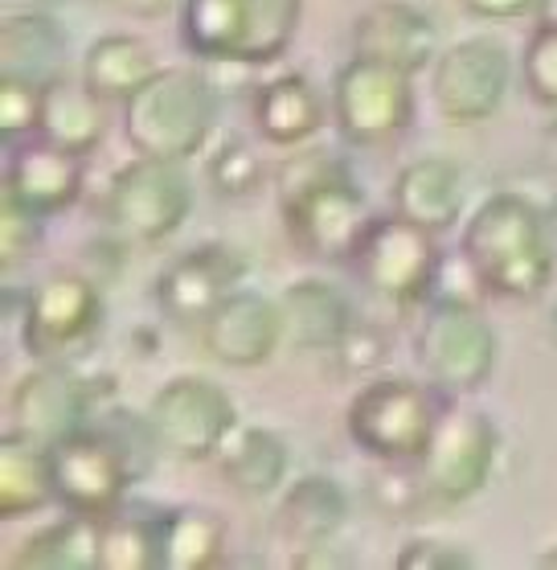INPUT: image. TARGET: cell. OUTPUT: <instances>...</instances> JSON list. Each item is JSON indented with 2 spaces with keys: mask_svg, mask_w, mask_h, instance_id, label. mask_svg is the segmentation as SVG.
Instances as JSON below:
<instances>
[{
  "mask_svg": "<svg viewBox=\"0 0 557 570\" xmlns=\"http://www.w3.org/2000/svg\"><path fill=\"white\" fill-rule=\"evenodd\" d=\"M275 197L299 250L328 263L357 259L374 214L345 156L332 148H304L287 156L275 173Z\"/></svg>",
  "mask_w": 557,
  "mask_h": 570,
  "instance_id": "cell-1",
  "label": "cell"
},
{
  "mask_svg": "<svg viewBox=\"0 0 557 570\" xmlns=\"http://www.w3.org/2000/svg\"><path fill=\"white\" fill-rule=\"evenodd\" d=\"M459 250L471 259L493 296L533 299L554 284L557 250L549 226L541 209L520 194L488 197L467 222Z\"/></svg>",
  "mask_w": 557,
  "mask_h": 570,
  "instance_id": "cell-2",
  "label": "cell"
},
{
  "mask_svg": "<svg viewBox=\"0 0 557 570\" xmlns=\"http://www.w3.org/2000/svg\"><path fill=\"white\" fill-rule=\"evenodd\" d=\"M304 0H185V46L226 66L279 62L296 41Z\"/></svg>",
  "mask_w": 557,
  "mask_h": 570,
  "instance_id": "cell-3",
  "label": "cell"
},
{
  "mask_svg": "<svg viewBox=\"0 0 557 570\" xmlns=\"http://www.w3.org/2000/svg\"><path fill=\"white\" fill-rule=\"evenodd\" d=\"M218 124L209 78L193 66H169L123 104V136L140 156L193 160Z\"/></svg>",
  "mask_w": 557,
  "mask_h": 570,
  "instance_id": "cell-4",
  "label": "cell"
},
{
  "mask_svg": "<svg viewBox=\"0 0 557 570\" xmlns=\"http://www.w3.org/2000/svg\"><path fill=\"white\" fill-rule=\"evenodd\" d=\"M442 402L415 377H369L349 402L352 443L386 464H418L439 428Z\"/></svg>",
  "mask_w": 557,
  "mask_h": 570,
  "instance_id": "cell-5",
  "label": "cell"
},
{
  "mask_svg": "<svg viewBox=\"0 0 557 570\" xmlns=\"http://www.w3.org/2000/svg\"><path fill=\"white\" fill-rule=\"evenodd\" d=\"M410 78L415 75L402 66L352 53L337 70V87H332V116H337L340 136L357 148L398 140L415 124Z\"/></svg>",
  "mask_w": 557,
  "mask_h": 570,
  "instance_id": "cell-6",
  "label": "cell"
},
{
  "mask_svg": "<svg viewBox=\"0 0 557 570\" xmlns=\"http://www.w3.org/2000/svg\"><path fill=\"white\" fill-rule=\"evenodd\" d=\"M193 214V181L185 173V160L165 156H140L128 160L111 177L107 189V222L128 243H165Z\"/></svg>",
  "mask_w": 557,
  "mask_h": 570,
  "instance_id": "cell-7",
  "label": "cell"
},
{
  "mask_svg": "<svg viewBox=\"0 0 557 570\" xmlns=\"http://www.w3.org/2000/svg\"><path fill=\"white\" fill-rule=\"evenodd\" d=\"M352 263H357L365 287L374 296L389 299L398 308H410V304L430 299V292H435V279H439L442 267L439 234L402 218L394 209L389 218L369 222L365 243Z\"/></svg>",
  "mask_w": 557,
  "mask_h": 570,
  "instance_id": "cell-8",
  "label": "cell"
},
{
  "mask_svg": "<svg viewBox=\"0 0 557 570\" xmlns=\"http://www.w3.org/2000/svg\"><path fill=\"white\" fill-rule=\"evenodd\" d=\"M500 431L476 406H442L430 448L418 460L427 497L435 505H464L493 480Z\"/></svg>",
  "mask_w": 557,
  "mask_h": 570,
  "instance_id": "cell-9",
  "label": "cell"
},
{
  "mask_svg": "<svg viewBox=\"0 0 557 570\" xmlns=\"http://www.w3.org/2000/svg\"><path fill=\"white\" fill-rule=\"evenodd\" d=\"M148 423L160 440V452L177 455L185 464H201L221 455V448L233 440L238 406L218 382L185 374L156 390V399L148 402Z\"/></svg>",
  "mask_w": 557,
  "mask_h": 570,
  "instance_id": "cell-10",
  "label": "cell"
},
{
  "mask_svg": "<svg viewBox=\"0 0 557 570\" xmlns=\"http://www.w3.org/2000/svg\"><path fill=\"white\" fill-rule=\"evenodd\" d=\"M418 362L430 382L451 394L480 390L496 370V328L476 304L430 299L418 328Z\"/></svg>",
  "mask_w": 557,
  "mask_h": 570,
  "instance_id": "cell-11",
  "label": "cell"
},
{
  "mask_svg": "<svg viewBox=\"0 0 557 570\" xmlns=\"http://www.w3.org/2000/svg\"><path fill=\"white\" fill-rule=\"evenodd\" d=\"M513 87V58L505 41L496 38H464L435 62V107L455 128H471L493 119L505 107V95Z\"/></svg>",
  "mask_w": 557,
  "mask_h": 570,
  "instance_id": "cell-12",
  "label": "cell"
},
{
  "mask_svg": "<svg viewBox=\"0 0 557 570\" xmlns=\"http://www.w3.org/2000/svg\"><path fill=\"white\" fill-rule=\"evenodd\" d=\"M26 345L41 362H62L78 353L103 324V296L99 279L78 272L46 275L26 296Z\"/></svg>",
  "mask_w": 557,
  "mask_h": 570,
  "instance_id": "cell-13",
  "label": "cell"
},
{
  "mask_svg": "<svg viewBox=\"0 0 557 570\" xmlns=\"http://www.w3.org/2000/svg\"><path fill=\"white\" fill-rule=\"evenodd\" d=\"M58 505L91 518H111L131 484V468L116 440L99 428H82L50 448Z\"/></svg>",
  "mask_w": 557,
  "mask_h": 570,
  "instance_id": "cell-14",
  "label": "cell"
},
{
  "mask_svg": "<svg viewBox=\"0 0 557 570\" xmlns=\"http://www.w3.org/2000/svg\"><path fill=\"white\" fill-rule=\"evenodd\" d=\"M9 411H13L9 431L53 448L66 435L91 428V386L62 362H41L17 382Z\"/></svg>",
  "mask_w": 557,
  "mask_h": 570,
  "instance_id": "cell-15",
  "label": "cell"
},
{
  "mask_svg": "<svg viewBox=\"0 0 557 570\" xmlns=\"http://www.w3.org/2000/svg\"><path fill=\"white\" fill-rule=\"evenodd\" d=\"M201 324H206L201 328L206 350L233 370H255V365L271 362L275 350L287 341L279 299H267L250 287H238L233 296L221 299Z\"/></svg>",
  "mask_w": 557,
  "mask_h": 570,
  "instance_id": "cell-16",
  "label": "cell"
},
{
  "mask_svg": "<svg viewBox=\"0 0 557 570\" xmlns=\"http://www.w3.org/2000/svg\"><path fill=\"white\" fill-rule=\"evenodd\" d=\"M247 275V259L233 247L206 243L177 255L156 279V299L172 321H206L221 299L233 296Z\"/></svg>",
  "mask_w": 557,
  "mask_h": 570,
  "instance_id": "cell-17",
  "label": "cell"
},
{
  "mask_svg": "<svg viewBox=\"0 0 557 570\" xmlns=\"http://www.w3.org/2000/svg\"><path fill=\"white\" fill-rule=\"evenodd\" d=\"M352 53L381 58L418 75L427 70L430 58L439 53V29L418 4L406 0H381L374 9H365L352 26Z\"/></svg>",
  "mask_w": 557,
  "mask_h": 570,
  "instance_id": "cell-18",
  "label": "cell"
},
{
  "mask_svg": "<svg viewBox=\"0 0 557 570\" xmlns=\"http://www.w3.org/2000/svg\"><path fill=\"white\" fill-rule=\"evenodd\" d=\"M4 189H13L33 214L53 218V214L74 206L82 194V156L38 136L33 144L17 148Z\"/></svg>",
  "mask_w": 557,
  "mask_h": 570,
  "instance_id": "cell-19",
  "label": "cell"
},
{
  "mask_svg": "<svg viewBox=\"0 0 557 570\" xmlns=\"http://www.w3.org/2000/svg\"><path fill=\"white\" fill-rule=\"evenodd\" d=\"M464 202H467V177L447 156L410 160L398 173V181H394V209L435 234L451 230L455 222H459V214H464Z\"/></svg>",
  "mask_w": 557,
  "mask_h": 570,
  "instance_id": "cell-20",
  "label": "cell"
},
{
  "mask_svg": "<svg viewBox=\"0 0 557 570\" xmlns=\"http://www.w3.org/2000/svg\"><path fill=\"white\" fill-rule=\"evenodd\" d=\"M287 341L304 353H332L340 337L352 328V304L337 284L328 279H296L279 296Z\"/></svg>",
  "mask_w": 557,
  "mask_h": 570,
  "instance_id": "cell-21",
  "label": "cell"
},
{
  "mask_svg": "<svg viewBox=\"0 0 557 570\" xmlns=\"http://www.w3.org/2000/svg\"><path fill=\"white\" fill-rule=\"evenodd\" d=\"M66 29L46 13H13L0 26V75L50 87L66 75Z\"/></svg>",
  "mask_w": 557,
  "mask_h": 570,
  "instance_id": "cell-22",
  "label": "cell"
},
{
  "mask_svg": "<svg viewBox=\"0 0 557 570\" xmlns=\"http://www.w3.org/2000/svg\"><path fill=\"white\" fill-rule=\"evenodd\" d=\"M349 521V493L332 476H304L287 489L279 505V538L291 550L337 542Z\"/></svg>",
  "mask_w": 557,
  "mask_h": 570,
  "instance_id": "cell-23",
  "label": "cell"
},
{
  "mask_svg": "<svg viewBox=\"0 0 557 570\" xmlns=\"http://www.w3.org/2000/svg\"><path fill=\"white\" fill-rule=\"evenodd\" d=\"M41 140L70 148V153L87 156L99 148L107 136V99L87 87V78H58L46 87V104H41Z\"/></svg>",
  "mask_w": 557,
  "mask_h": 570,
  "instance_id": "cell-24",
  "label": "cell"
},
{
  "mask_svg": "<svg viewBox=\"0 0 557 570\" xmlns=\"http://www.w3.org/2000/svg\"><path fill=\"white\" fill-rule=\"evenodd\" d=\"M255 124L275 148H299L325 128V104L304 75H279L255 95Z\"/></svg>",
  "mask_w": 557,
  "mask_h": 570,
  "instance_id": "cell-25",
  "label": "cell"
},
{
  "mask_svg": "<svg viewBox=\"0 0 557 570\" xmlns=\"http://www.w3.org/2000/svg\"><path fill=\"white\" fill-rule=\"evenodd\" d=\"M58 501L53 493V464L50 448L29 435L9 431L0 440V513L9 521L29 518Z\"/></svg>",
  "mask_w": 557,
  "mask_h": 570,
  "instance_id": "cell-26",
  "label": "cell"
},
{
  "mask_svg": "<svg viewBox=\"0 0 557 570\" xmlns=\"http://www.w3.org/2000/svg\"><path fill=\"white\" fill-rule=\"evenodd\" d=\"M103 554V518L91 513H66L46 530H38L13 554L17 570H99Z\"/></svg>",
  "mask_w": 557,
  "mask_h": 570,
  "instance_id": "cell-27",
  "label": "cell"
},
{
  "mask_svg": "<svg viewBox=\"0 0 557 570\" xmlns=\"http://www.w3.org/2000/svg\"><path fill=\"white\" fill-rule=\"evenodd\" d=\"M160 75V62L148 41L131 33H107L87 50L82 58V78L95 95H103L107 104H128L131 95L148 87Z\"/></svg>",
  "mask_w": 557,
  "mask_h": 570,
  "instance_id": "cell-28",
  "label": "cell"
},
{
  "mask_svg": "<svg viewBox=\"0 0 557 570\" xmlns=\"http://www.w3.org/2000/svg\"><path fill=\"white\" fill-rule=\"evenodd\" d=\"M287 468H291V452H287L284 435L267 428L233 431V443L221 448V476L247 497L275 493L287 480Z\"/></svg>",
  "mask_w": 557,
  "mask_h": 570,
  "instance_id": "cell-29",
  "label": "cell"
},
{
  "mask_svg": "<svg viewBox=\"0 0 557 570\" xmlns=\"http://www.w3.org/2000/svg\"><path fill=\"white\" fill-rule=\"evenodd\" d=\"M226 554V521L213 509H172L160 525V570H213Z\"/></svg>",
  "mask_w": 557,
  "mask_h": 570,
  "instance_id": "cell-30",
  "label": "cell"
},
{
  "mask_svg": "<svg viewBox=\"0 0 557 570\" xmlns=\"http://www.w3.org/2000/svg\"><path fill=\"white\" fill-rule=\"evenodd\" d=\"M160 525L165 513H140L119 505L111 518H103V554L99 570H160Z\"/></svg>",
  "mask_w": 557,
  "mask_h": 570,
  "instance_id": "cell-31",
  "label": "cell"
},
{
  "mask_svg": "<svg viewBox=\"0 0 557 570\" xmlns=\"http://www.w3.org/2000/svg\"><path fill=\"white\" fill-rule=\"evenodd\" d=\"M209 185L221 197H250L262 185V156L242 136H230L209 156Z\"/></svg>",
  "mask_w": 557,
  "mask_h": 570,
  "instance_id": "cell-32",
  "label": "cell"
},
{
  "mask_svg": "<svg viewBox=\"0 0 557 570\" xmlns=\"http://www.w3.org/2000/svg\"><path fill=\"white\" fill-rule=\"evenodd\" d=\"M410 464H386L377 468L374 476H369V501H374L377 513H386V518H410L422 509L427 497V484H422V472H406Z\"/></svg>",
  "mask_w": 557,
  "mask_h": 570,
  "instance_id": "cell-33",
  "label": "cell"
},
{
  "mask_svg": "<svg viewBox=\"0 0 557 570\" xmlns=\"http://www.w3.org/2000/svg\"><path fill=\"white\" fill-rule=\"evenodd\" d=\"M520 70H525V87L533 99L557 111V21H541L533 29L525 41Z\"/></svg>",
  "mask_w": 557,
  "mask_h": 570,
  "instance_id": "cell-34",
  "label": "cell"
},
{
  "mask_svg": "<svg viewBox=\"0 0 557 570\" xmlns=\"http://www.w3.org/2000/svg\"><path fill=\"white\" fill-rule=\"evenodd\" d=\"M99 431H107V435L116 440V448L123 452V460H128V468H131V480H143L148 472H152V460H156V452H160V440H156L148 415L136 419V415H128V411L107 406L103 428Z\"/></svg>",
  "mask_w": 557,
  "mask_h": 570,
  "instance_id": "cell-35",
  "label": "cell"
},
{
  "mask_svg": "<svg viewBox=\"0 0 557 570\" xmlns=\"http://www.w3.org/2000/svg\"><path fill=\"white\" fill-rule=\"evenodd\" d=\"M38 243L41 214H33L13 189H4L0 194V259H4V267H21L38 250Z\"/></svg>",
  "mask_w": 557,
  "mask_h": 570,
  "instance_id": "cell-36",
  "label": "cell"
},
{
  "mask_svg": "<svg viewBox=\"0 0 557 570\" xmlns=\"http://www.w3.org/2000/svg\"><path fill=\"white\" fill-rule=\"evenodd\" d=\"M337 365L349 377H374L389 357V337L377 328V324H361L352 321V328L340 337V345L332 350Z\"/></svg>",
  "mask_w": 557,
  "mask_h": 570,
  "instance_id": "cell-37",
  "label": "cell"
},
{
  "mask_svg": "<svg viewBox=\"0 0 557 570\" xmlns=\"http://www.w3.org/2000/svg\"><path fill=\"white\" fill-rule=\"evenodd\" d=\"M41 104H46V87L26 82V78L0 75V131L4 136H29L41 124Z\"/></svg>",
  "mask_w": 557,
  "mask_h": 570,
  "instance_id": "cell-38",
  "label": "cell"
},
{
  "mask_svg": "<svg viewBox=\"0 0 557 570\" xmlns=\"http://www.w3.org/2000/svg\"><path fill=\"white\" fill-rule=\"evenodd\" d=\"M398 570H471L476 554L459 542H442V538H415L402 546V554L394 558Z\"/></svg>",
  "mask_w": 557,
  "mask_h": 570,
  "instance_id": "cell-39",
  "label": "cell"
},
{
  "mask_svg": "<svg viewBox=\"0 0 557 570\" xmlns=\"http://www.w3.org/2000/svg\"><path fill=\"white\" fill-rule=\"evenodd\" d=\"M484 296H493V292H488V284L480 279V272L471 267V259H467L464 250H459V255H442L439 279H435L430 299H447V304H476V308H480Z\"/></svg>",
  "mask_w": 557,
  "mask_h": 570,
  "instance_id": "cell-40",
  "label": "cell"
},
{
  "mask_svg": "<svg viewBox=\"0 0 557 570\" xmlns=\"http://www.w3.org/2000/svg\"><path fill=\"white\" fill-rule=\"evenodd\" d=\"M464 9L484 21H517L537 9V0H464Z\"/></svg>",
  "mask_w": 557,
  "mask_h": 570,
  "instance_id": "cell-41",
  "label": "cell"
},
{
  "mask_svg": "<svg viewBox=\"0 0 557 570\" xmlns=\"http://www.w3.org/2000/svg\"><path fill=\"white\" fill-rule=\"evenodd\" d=\"M119 4L136 17H165L172 9V0H119Z\"/></svg>",
  "mask_w": 557,
  "mask_h": 570,
  "instance_id": "cell-42",
  "label": "cell"
},
{
  "mask_svg": "<svg viewBox=\"0 0 557 570\" xmlns=\"http://www.w3.org/2000/svg\"><path fill=\"white\" fill-rule=\"evenodd\" d=\"M533 13L541 17V21H557V0H537V9Z\"/></svg>",
  "mask_w": 557,
  "mask_h": 570,
  "instance_id": "cell-43",
  "label": "cell"
},
{
  "mask_svg": "<svg viewBox=\"0 0 557 570\" xmlns=\"http://www.w3.org/2000/svg\"><path fill=\"white\" fill-rule=\"evenodd\" d=\"M537 567H545V570H557V546H554V550H545V554L537 558Z\"/></svg>",
  "mask_w": 557,
  "mask_h": 570,
  "instance_id": "cell-44",
  "label": "cell"
},
{
  "mask_svg": "<svg viewBox=\"0 0 557 570\" xmlns=\"http://www.w3.org/2000/svg\"><path fill=\"white\" fill-rule=\"evenodd\" d=\"M549 328H554V337H557V308H554V316H549Z\"/></svg>",
  "mask_w": 557,
  "mask_h": 570,
  "instance_id": "cell-45",
  "label": "cell"
}]
</instances>
